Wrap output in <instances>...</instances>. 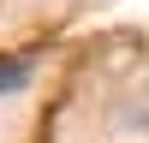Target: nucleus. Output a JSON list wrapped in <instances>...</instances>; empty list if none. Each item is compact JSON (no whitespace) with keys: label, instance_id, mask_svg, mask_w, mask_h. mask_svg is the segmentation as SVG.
<instances>
[{"label":"nucleus","instance_id":"f257e3e1","mask_svg":"<svg viewBox=\"0 0 149 143\" xmlns=\"http://www.w3.org/2000/svg\"><path fill=\"white\" fill-rule=\"evenodd\" d=\"M24 83H30V66H24V60H0V95L24 90Z\"/></svg>","mask_w":149,"mask_h":143}]
</instances>
